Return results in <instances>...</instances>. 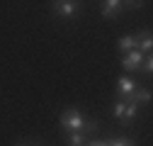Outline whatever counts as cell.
<instances>
[{"mask_svg":"<svg viewBox=\"0 0 153 146\" xmlns=\"http://www.w3.org/2000/svg\"><path fill=\"white\" fill-rule=\"evenodd\" d=\"M136 46H139L143 54H151V49H153V39H151V32H148V29H143V32L136 36Z\"/></svg>","mask_w":153,"mask_h":146,"instance_id":"52a82bcc","label":"cell"},{"mask_svg":"<svg viewBox=\"0 0 153 146\" xmlns=\"http://www.w3.org/2000/svg\"><path fill=\"white\" fill-rule=\"evenodd\" d=\"M131 102H136V105H146V102H151V90L148 88H139L136 85V90L131 93V98H129Z\"/></svg>","mask_w":153,"mask_h":146,"instance_id":"ba28073f","label":"cell"},{"mask_svg":"<svg viewBox=\"0 0 153 146\" xmlns=\"http://www.w3.org/2000/svg\"><path fill=\"white\" fill-rule=\"evenodd\" d=\"M88 146H109V141H102V139H95V141H90Z\"/></svg>","mask_w":153,"mask_h":146,"instance_id":"5bb4252c","label":"cell"},{"mask_svg":"<svg viewBox=\"0 0 153 146\" xmlns=\"http://www.w3.org/2000/svg\"><path fill=\"white\" fill-rule=\"evenodd\" d=\"M83 127H85V115L80 112V110H75V107H68L66 112L61 115V129L63 132H83Z\"/></svg>","mask_w":153,"mask_h":146,"instance_id":"6da1fadb","label":"cell"},{"mask_svg":"<svg viewBox=\"0 0 153 146\" xmlns=\"http://www.w3.org/2000/svg\"><path fill=\"white\" fill-rule=\"evenodd\" d=\"M122 10H124L122 0H105V5H102V17H105V20H114Z\"/></svg>","mask_w":153,"mask_h":146,"instance_id":"5b68a950","label":"cell"},{"mask_svg":"<svg viewBox=\"0 0 153 146\" xmlns=\"http://www.w3.org/2000/svg\"><path fill=\"white\" fill-rule=\"evenodd\" d=\"M141 66H143V71H146V73H153V59H151V54H146V56H143Z\"/></svg>","mask_w":153,"mask_h":146,"instance_id":"4fadbf2b","label":"cell"},{"mask_svg":"<svg viewBox=\"0 0 153 146\" xmlns=\"http://www.w3.org/2000/svg\"><path fill=\"white\" fill-rule=\"evenodd\" d=\"M68 146H88L85 144V134L83 132H71L68 134Z\"/></svg>","mask_w":153,"mask_h":146,"instance_id":"30bf717a","label":"cell"},{"mask_svg":"<svg viewBox=\"0 0 153 146\" xmlns=\"http://www.w3.org/2000/svg\"><path fill=\"white\" fill-rule=\"evenodd\" d=\"M112 112H114V117H117L122 124H131V119L139 112V105L131 102V100H117L114 107H112Z\"/></svg>","mask_w":153,"mask_h":146,"instance_id":"7a4b0ae2","label":"cell"},{"mask_svg":"<svg viewBox=\"0 0 153 146\" xmlns=\"http://www.w3.org/2000/svg\"><path fill=\"white\" fill-rule=\"evenodd\" d=\"M17 146H34V144H22V141H20V144H17Z\"/></svg>","mask_w":153,"mask_h":146,"instance_id":"9a60e30c","label":"cell"},{"mask_svg":"<svg viewBox=\"0 0 153 146\" xmlns=\"http://www.w3.org/2000/svg\"><path fill=\"white\" fill-rule=\"evenodd\" d=\"M109 146H134V141H131V139L119 136V139H112V141H109Z\"/></svg>","mask_w":153,"mask_h":146,"instance_id":"7c38bea8","label":"cell"},{"mask_svg":"<svg viewBox=\"0 0 153 146\" xmlns=\"http://www.w3.org/2000/svg\"><path fill=\"white\" fill-rule=\"evenodd\" d=\"M134 90H136V83H134L129 76H122V78L117 80V93H119L124 100H129V98H131Z\"/></svg>","mask_w":153,"mask_h":146,"instance_id":"8992f818","label":"cell"},{"mask_svg":"<svg viewBox=\"0 0 153 146\" xmlns=\"http://www.w3.org/2000/svg\"><path fill=\"white\" fill-rule=\"evenodd\" d=\"M122 5L129 10H139V7H143V0H122Z\"/></svg>","mask_w":153,"mask_h":146,"instance_id":"8fae6325","label":"cell"},{"mask_svg":"<svg viewBox=\"0 0 153 146\" xmlns=\"http://www.w3.org/2000/svg\"><path fill=\"white\" fill-rule=\"evenodd\" d=\"M117 49H119L122 54H126V51H131V49H139V46H136V36H134V34L122 36V39H119V44H117Z\"/></svg>","mask_w":153,"mask_h":146,"instance_id":"9c48e42d","label":"cell"},{"mask_svg":"<svg viewBox=\"0 0 153 146\" xmlns=\"http://www.w3.org/2000/svg\"><path fill=\"white\" fill-rule=\"evenodd\" d=\"M143 56H146V54H143L141 49H131V51H126L124 59H122V68H124V71H136V68H141Z\"/></svg>","mask_w":153,"mask_h":146,"instance_id":"277c9868","label":"cell"},{"mask_svg":"<svg viewBox=\"0 0 153 146\" xmlns=\"http://www.w3.org/2000/svg\"><path fill=\"white\" fill-rule=\"evenodd\" d=\"M51 3H53V12L66 20L75 17V12H78V0H51Z\"/></svg>","mask_w":153,"mask_h":146,"instance_id":"3957f363","label":"cell"}]
</instances>
